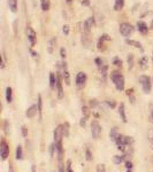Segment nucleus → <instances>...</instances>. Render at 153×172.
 <instances>
[{
  "mask_svg": "<svg viewBox=\"0 0 153 172\" xmlns=\"http://www.w3.org/2000/svg\"><path fill=\"white\" fill-rule=\"evenodd\" d=\"M111 80L114 84L115 88L118 91H123L124 90V85H126V80L124 77L121 72L119 71H112L111 72Z\"/></svg>",
  "mask_w": 153,
  "mask_h": 172,
  "instance_id": "1",
  "label": "nucleus"
},
{
  "mask_svg": "<svg viewBox=\"0 0 153 172\" xmlns=\"http://www.w3.org/2000/svg\"><path fill=\"white\" fill-rule=\"evenodd\" d=\"M138 82L142 86V90L145 94H150L151 93V90H152V80H151V77L147 75H142L139 76L138 78Z\"/></svg>",
  "mask_w": 153,
  "mask_h": 172,
  "instance_id": "2",
  "label": "nucleus"
},
{
  "mask_svg": "<svg viewBox=\"0 0 153 172\" xmlns=\"http://www.w3.org/2000/svg\"><path fill=\"white\" fill-rule=\"evenodd\" d=\"M58 70H61L62 74V78L65 80L66 85H70V74L68 71V66H67V62L63 61V62H58L57 63Z\"/></svg>",
  "mask_w": 153,
  "mask_h": 172,
  "instance_id": "3",
  "label": "nucleus"
},
{
  "mask_svg": "<svg viewBox=\"0 0 153 172\" xmlns=\"http://www.w3.org/2000/svg\"><path fill=\"white\" fill-rule=\"evenodd\" d=\"M120 34H122L123 37H126V38H128L129 36H131V34H134V31H135V29H134V26L131 25L130 23H121L120 24Z\"/></svg>",
  "mask_w": 153,
  "mask_h": 172,
  "instance_id": "4",
  "label": "nucleus"
},
{
  "mask_svg": "<svg viewBox=\"0 0 153 172\" xmlns=\"http://www.w3.org/2000/svg\"><path fill=\"white\" fill-rule=\"evenodd\" d=\"M62 74L61 70H58L57 72V93L59 99H63L65 97V92H63V87H62Z\"/></svg>",
  "mask_w": 153,
  "mask_h": 172,
  "instance_id": "5",
  "label": "nucleus"
},
{
  "mask_svg": "<svg viewBox=\"0 0 153 172\" xmlns=\"http://www.w3.org/2000/svg\"><path fill=\"white\" fill-rule=\"evenodd\" d=\"M8 155H9V146L6 142V140L2 138L1 141H0V157H1V161H6L8 158Z\"/></svg>",
  "mask_w": 153,
  "mask_h": 172,
  "instance_id": "6",
  "label": "nucleus"
},
{
  "mask_svg": "<svg viewBox=\"0 0 153 172\" xmlns=\"http://www.w3.org/2000/svg\"><path fill=\"white\" fill-rule=\"evenodd\" d=\"M86 80H88V77H86V74L83 72V71H80L76 75V78H75V84H76L77 88L82 90L83 87L86 84Z\"/></svg>",
  "mask_w": 153,
  "mask_h": 172,
  "instance_id": "7",
  "label": "nucleus"
},
{
  "mask_svg": "<svg viewBox=\"0 0 153 172\" xmlns=\"http://www.w3.org/2000/svg\"><path fill=\"white\" fill-rule=\"evenodd\" d=\"M91 134L93 139H98L101 134V125L98 123V120L91 122Z\"/></svg>",
  "mask_w": 153,
  "mask_h": 172,
  "instance_id": "8",
  "label": "nucleus"
},
{
  "mask_svg": "<svg viewBox=\"0 0 153 172\" xmlns=\"http://www.w3.org/2000/svg\"><path fill=\"white\" fill-rule=\"evenodd\" d=\"M111 40V37L108 36L107 34H104L103 36H100L99 40H98V44H97V48L99 51H105L106 47H105V41Z\"/></svg>",
  "mask_w": 153,
  "mask_h": 172,
  "instance_id": "9",
  "label": "nucleus"
},
{
  "mask_svg": "<svg viewBox=\"0 0 153 172\" xmlns=\"http://www.w3.org/2000/svg\"><path fill=\"white\" fill-rule=\"evenodd\" d=\"M27 36H28V40H29V43H30V45L35 46V44H36V39H37V34H36L35 30L31 28V26H28Z\"/></svg>",
  "mask_w": 153,
  "mask_h": 172,
  "instance_id": "10",
  "label": "nucleus"
},
{
  "mask_svg": "<svg viewBox=\"0 0 153 172\" xmlns=\"http://www.w3.org/2000/svg\"><path fill=\"white\" fill-rule=\"evenodd\" d=\"M95 24H96V20H95V17H89V19L85 20L84 22V32L85 34H89L90 31H91V29L95 26Z\"/></svg>",
  "mask_w": 153,
  "mask_h": 172,
  "instance_id": "11",
  "label": "nucleus"
},
{
  "mask_svg": "<svg viewBox=\"0 0 153 172\" xmlns=\"http://www.w3.org/2000/svg\"><path fill=\"white\" fill-rule=\"evenodd\" d=\"M37 112H38V107H37V105H32L27 109L26 116H27L28 118H34V117L37 115Z\"/></svg>",
  "mask_w": 153,
  "mask_h": 172,
  "instance_id": "12",
  "label": "nucleus"
},
{
  "mask_svg": "<svg viewBox=\"0 0 153 172\" xmlns=\"http://www.w3.org/2000/svg\"><path fill=\"white\" fill-rule=\"evenodd\" d=\"M116 147H120V146H127L128 147V137L127 135H122V134H119L118 139H116Z\"/></svg>",
  "mask_w": 153,
  "mask_h": 172,
  "instance_id": "13",
  "label": "nucleus"
},
{
  "mask_svg": "<svg viewBox=\"0 0 153 172\" xmlns=\"http://www.w3.org/2000/svg\"><path fill=\"white\" fill-rule=\"evenodd\" d=\"M137 29L142 34H146L149 32V26H147V24L145 22H143V21H138L137 22Z\"/></svg>",
  "mask_w": 153,
  "mask_h": 172,
  "instance_id": "14",
  "label": "nucleus"
},
{
  "mask_svg": "<svg viewBox=\"0 0 153 172\" xmlns=\"http://www.w3.org/2000/svg\"><path fill=\"white\" fill-rule=\"evenodd\" d=\"M119 115L121 117V120H122L123 123H127V115H126V107H124V103H120L119 106Z\"/></svg>",
  "mask_w": 153,
  "mask_h": 172,
  "instance_id": "15",
  "label": "nucleus"
},
{
  "mask_svg": "<svg viewBox=\"0 0 153 172\" xmlns=\"http://www.w3.org/2000/svg\"><path fill=\"white\" fill-rule=\"evenodd\" d=\"M139 68L142 70H146L149 68V59H147V56H142L139 59Z\"/></svg>",
  "mask_w": 153,
  "mask_h": 172,
  "instance_id": "16",
  "label": "nucleus"
},
{
  "mask_svg": "<svg viewBox=\"0 0 153 172\" xmlns=\"http://www.w3.org/2000/svg\"><path fill=\"white\" fill-rule=\"evenodd\" d=\"M126 161H127L126 155H115V156L113 157V162H114L115 165L122 164L123 162H126Z\"/></svg>",
  "mask_w": 153,
  "mask_h": 172,
  "instance_id": "17",
  "label": "nucleus"
},
{
  "mask_svg": "<svg viewBox=\"0 0 153 172\" xmlns=\"http://www.w3.org/2000/svg\"><path fill=\"white\" fill-rule=\"evenodd\" d=\"M126 94H127V97H129V101H130L131 105H135V102H136V97H135L134 88H129V90H127Z\"/></svg>",
  "mask_w": 153,
  "mask_h": 172,
  "instance_id": "18",
  "label": "nucleus"
},
{
  "mask_svg": "<svg viewBox=\"0 0 153 172\" xmlns=\"http://www.w3.org/2000/svg\"><path fill=\"white\" fill-rule=\"evenodd\" d=\"M126 43L128 45L132 46V47H136V48H139L141 51L143 52V47H142V44L137 40H132V39H126Z\"/></svg>",
  "mask_w": 153,
  "mask_h": 172,
  "instance_id": "19",
  "label": "nucleus"
},
{
  "mask_svg": "<svg viewBox=\"0 0 153 172\" xmlns=\"http://www.w3.org/2000/svg\"><path fill=\"white\" fill-rule=\"evenodd\" d=\"M119 130H118V127L115 126L113 127L111 131H109V138H111L112 141H116V139H118V137H119Z\"/></svg>",
  "mask_w": 153,
  "mask_h": 172,
  "instance_id": "20",
  "label": "nucleus"
},
{
  "mask_svg": "<svg viewBox=\"0 0 153 172\" xmlns=\"http://www.w3.org/2000/svg\"><path fill=\"white\" fill-rule=\"evenodd\" d=\"M50 87L54 90L57 87V75H54V72H50Z\"/></svg>",
  "mask_w": 153,
  "mask_h": 172,
  "instance_id": "21",
  "label": "nucleus"
},
{
  "mask_svg": "<svg viewBox=\"0 0 153 172\" xmlns=\"http://www.w3.org/2000/svg\"><path fill=\"white\" fill-rule=\"evenodd\" d=\"M40 7H42V11H50L51 1H50V0H40Z\"/></svg>",
  "mask_w": 153,
  "mask_h": 172,
  "instance_id": "22",
  "label": "nucleus"
},
{
  "mask_svg": "<svg viewBox=\"0 0 153 172\" xmlns=\"http://www.w3.org/2000/svg\"><path fill=\"white\" fill-rule=\"evenodd\" d=\"M8 6L12 13H16L17 11V0H8Z\"/></svg>",
  "mask_w": 153,
  "mask_h": 172,
  "instance_id": "23",
  "label": "nucleus"
},
{
  "mask_svg": "<svg viewBox=\"0 0 153 172\" xmlns=\"http://www.w3.org/2000/svg\"><path fill=\"white\" fill-rule=\"evenodd\" d=\"M15 158L17 160V161H22L23 160V149H22V146H20V145L16 147Z\"/></svg>",
  "mask_w": 153,
  "mask_h": 172,
  "instance_id": "24",
  "label": "nucleus"
},
{
  "mask_svg": "<svg viewBox=\"0 0 153 172\" xmlns=\"http://www.w3.org/2000/svg\"><path fill=\"white\" fill-rule=\"evenodd\" d=\"M124 7V0H115L114 1V11H119Z\"/></svg>",
  "mask_w": 153,
  "mask_h": 172,
  "instance_id": "25",
  "label": "nucleus"
},
{
  "mask_svg": "<svg viewBox=\"0 0 153 172\" xmlns=\"http://www.w3.org/2000/svg\"><path fill=\"white\" fill-rule=\"evenodd\" d=\"M6 101L8 103H11L13 101V90H12V87H9V86L6 88Z\"/></svg>",
  "mask_w": 153,
  "mask_h": 172,
  "instance_id": "26",
  "label": "nucleus"
},
{
  "mask_svg": "<svg viewBox=\"0 0 153 172\" xmlns=\"http://www.w3.org/2000/svg\"><path fill=\"white\" fill-rule=\"evenodd\" d=\"M127 62H128V68L129 70H131L134 68V63H135V56L134 54H129L128 57H127Z\"/></svg>",
  "mask_w": 153,
  "mask_h": 172,
  "instance_id": "27",
  "label": "nucleus"
},
{
  "mask_svg": "<svg viewBox=\"0 0 153 172\" xmlns=\"http://www.w3.org/2000/svg\"><path fill=\"white\" fill-rule=\"evenodd\" d=\"M37 107H38V115L39 118H42V112H43V99L42 95H38V100H37Z\"/></svg>",
  "mask_w": 153,
  "mask_h": 172,
  "instance_id": "28",
  "label": "nucleus"
},
{
  "mask_svg": "<svg viewBox=\"0 0 153 172\" xmlns=\"http://www.w3.org/2000/svg\"><path fill=\"white\" fill-rule=\"evenodd\" d=\"M82 44H83V46H85L86 48H89V47H90V46L92 45V41L90 40V38H89V36L84 34V36L82 37Z\"/></svg>",
  "mask_w": 153,
  "mask_h": 172,
  "instance_id": "29",
  "label": "nucleus"
},
{
  "mask_svg": "<svg viewBox=\"0 0 153 172\" xmlns=\"http://www.w3.org/2000/svg\"><path fill=\"white\" fill-rule=\"evenodd\" d=\"M147 140L150 142V146L153 149V127H150L147 130Z\"/></svg>",
  "mask_w": 153,
  "mask_h": 172,
  "instance_id": "30",
  "label": "nucleus"
},
{
  "mask_svg": "<svg viewBox=\"0 0 153 172\" xmlns=\"http://www.w3.org/2000/svg\"><path fill=\"white\" fill-rule=\"evenodd\" d=\"M113 64H114L116 68H120V69L123 67V62H122V60L120 59L119 56H115L114 59H113Z\"/></svg>",
  "mask_w": 153,
  "mask_h": 172,
  "instance_id": "31",
  "label": "nucleus"
},
{
  "mask_svg": "<svg viewBox=\"0 0 153 172\" xmlns=\"http://www.w3.org/2000/svg\"><path fill=\"white\" fill-rule=\"evenodd\" d=\"M95 63H96L97 68H98L99 70L104 67V66H106V64H105V60L101 59V57H97L96 60H95Z\"/></svg>",
  "mask_w": 153,
  "mask_h": 172,
  "instance_id": "32",
  "label": "nucleus"
},
{
  "mask_svg": "<svg viewBox=\"0 0 153 172\" xmlns=\"http://www.w3.org/2000/svg\"><path fill=\"white\" fill-rule=\"evenodd\" d=\"M90 107H88V106H83L82 107V114H83V116L86 117V118H89L90 117V114H91V111H90Z\"/></svg>",
  "mask_w": 153,
  "mask_h": 172,
  "instance_id": "33",
  "label": "nucleus"
},
{
  "mask_svg": "<svg viewBox=\"0 0 153 172\" xmlns=\"http://www.w3.org/2000/svg\"><path fill=\"white\" fill-rule=\"evenodd\" d=\"M62 129H63V135L69 137V124L67 122L65 124H62Z\"/></svg>",
  "mask_w": 153,
  "mask_h": 172,
  "instance_id": "34",
  "label": "nucleus"
},
{
  "mask_svg": "<svg viewBox=\"0 0 153 172\" xmlns=\"http://www.w3.org/2000/svg\"><path fill=\"white\" fill-rule=\"evenodd\" d=\"M99 106V102L97 101L96 99H92V100H90V103H89V107L91 109H95V108H97Z\"/></svg>",
  "mask_w": 153,
  "mask_h": 172,
  "instance_id": "35",
  "label": "nucleus"
},
{
  "mask_svg": "<svg viewBox=\"0 0 153 172\" xmlns=\"http://www.w3.org/2000/svg\"><path fill=\"white\" fill-rule=\"evenodd\" d=\"M85 158H86V161H92V160H93V156H92L91 150L89 149V148L85 149Z\"/></svg>",
  "mask_w": 153,
  "mask_h": 172,
  "instance_id": "36",
  "label": "nucleus"
},
{
  "mask_svg": "<svg viewBox=\"0 0 153 172\" xmlns=\"http://www.w3.org/2000/svg\"><path fill=\"white\" fill-rule=\"evenodd\" d=\"M105 103L109 107V108H112V109H114L115 107H116V102L114 101V100H109V99H107L106 101H105Z\"/></svg>",
  "mask_w": 153,
  "mask_h": 172,
  "instance_id": "37",
  "label": "nucleus"
},
{
  "mask_svg": "<svg viewBox=\"0 0 153 172\" xmlns=\"http://www.w3.org/2000/svg\"><path fill=\"white\" fill-rule=\"evenodd\" d=\"M107 70H108L107 64H106V66H104V67L100 69V74H101V76H103L104 78H106V76H107Z\"/></svg>",
  "mask_w": 153,
  "mask_h": 172,
  "instance_id": "38",
  "label": "nucleus"
},
{
  "mask_svg": "<svg viewBox=\"0 0 153 172\" xmlns=\"http://www.w3.org/2000/svg\"><path fill=\"white\" fill-rule=\"evenodd\" d=\"M57 43V39L55 38H53V39H51L50 40V46H49V52L52 53L53 52V47H54V44Z\"/></svg>",
  "mask_w": 153,
  "mask_h": 172,
  "instance_id": "39",
  "label": "nucleus"
},
{
  "mask_svg": "<svg viewBox=\"0 0 153 172\" xmlns=\"http://www.w3.org/2000/svg\"><path fill=\"white\" fill-rule=\"evenodd\" d=\"M96 172H106V168H105V164H98V165H97Z\"/></svg>",
  "mask_w": 153,
  "mask_h": 172,
  "instance_id": "40",
  "label": "nucleus"
},
{
  "mask_svg": "<svg viewBox=\"0 0 153 172\" xmlns=\"http://www.w3.org/2000/svg\"><path fill=\"white\" fill-rule=\"evenodd\" d=\"M58 172H66L65 171V164L62 161H59V165H58Z\"/></svg>",
  "mask_w": 153,
  "mask_h": 172,
  "instance_id": "41",
  "label": "nucleus"
},
{
  "mask_svg": "<svg viewBox=\"0 0 153 172\" xmlns=\"http://www.w3.org/2000/svg\"><path fill=\"white\" fill-rule=\"evenodd\" d=\"M54 152H57V149H55V145H54V142H53V143H51V146H50V156L51 157L54 156Z\"/></svg>",
  "mask_w": 153,
  "mask_h": 172,
  "instance_id": "42",
  "label": "nucleus"
},
{
  "mask_svg": "<svg viewBox=\"0 0 153 172\" xmlns=\"http://www.w3.org/2000/svg\"><path fill=\"white\" fill-rule=\"evenodd\" d=\"M21 131H22V135L24 137V138H27L28 137V127L26 126V125H23L22 127H21Z\"/></svg>",
  "mask_w": 153,
  "mask_h": 172,
  "instance_id": "43",
  "label": "nucleus"
},
{
  "mask_svg": "<svg viewBox=\"0 0 153 172\" xmlns=\"http://www.w3.org/2000/svg\"><path fill=\"white\" fill-rule=\"evenodd\" d=\"M86 120H88V118H86V117L82 116V118H81V120H80V126L85 127V125H86Z\"/></svg>",
  "mask_w": 153,
  "mask_h": 172,
  "instance_id": "44",
  "label": "nucleus"
},
{
  "mask_svg": "<svg viewBox=\"0 0 153 172\" xmlns=\"http://www.w3.org/2000/svg\"><path fill=\"white\" fill-rule=\"evenodd\" d=\"M9 123H8V120H5V123H4V131L6 134H8L9 133Z\"/></svg>",
  "mask_w": 153,
  "mask_h": 172,
  "instance_id": "45",
  "label": "nucleus"
},
{
  "mask_svg": "<svg viewBox=\"0 0 153 172\" xmlns=\"http://www.w3.org/2000/svg\"><path fill=\"white\" fill-rule=\"evenodd\" d=\"M66 172H74L72 169V162L67 161V165H66Z\"/></svg>",
  "mask_w": 153,
  "mask_h": 172,
  "instance_id": "46",
  "label": "nucleus"
},
{
  "mask_svg": "<svg viewBox=\"0 0 153 172\" xmlns=\"http://www.w3.org/2000/svg\"><path fill=\"white\" fill-rule=\"evenodd\" d=\"M124 164H126V169H131V170H132V168H134L132 162H131L130 160H127V161L124 162Z\"/></svg>",
  "mask_w": 153,
  "mask_h": 172,
  "instance_id": "47",
  "label": "nucleus"
},
{
  "mask_svg": "<svg viewBox=\"0 0 153 172\" xmlns=\"http://www.w3.org/2000/svg\"><path fill=\"white\" fill-rule=\"evenodd\" d=\"M62 32H63L66 36H68L69 34V26L67 25V24H65V25L62 26Z\"/></svg>",
  "mask_w": 153,
  "mask_h": 172,
  "instance_id": "48",
  "label": "nucleus"
},
{
  "mask_svg": "<svg viewBox=\"0 0 153 172\" xmlns=\"http://www.w3.org/2000/svg\"><path fill=\"white\" fill-rule=\"evenodd\" d=\"M66 54H67V52H66V49L63 48V47H62V48H60V56H61V59H63V60H65L66 59Z\"/></svg>",
  "mask_w": 153,
  "mask_h": 172,
  "instance_id": "49",
  "label": "nucleus"
},
{
  "mask_svg": "<svg viewBox=\"0 0 153 172\" xmlns=\"http://www.w3.org/2000/svg\"><path fill=\"white\" fill-rule=\"evenodd\" d=\"M150 120H151V123L153 124V105H151V110H150Z\"/></svg>",
  "mask_w": 153,
  "mask_h": 172,
  "instance_id": "50",
  "label": "nucleus"
},
{
  "mask_svg": "<svg viewBox=\"0 0 153 172\" xmlns=\"http://www.w3.org/2000/svg\"><path fill=\"white\" fill-rule=\"evenodd\" d=\"M81 4L83 5V6H86V7H88V6H90V0H82Z\"/></svg>",
  "mask_w": 153,
  "mask_h": 172,
  "instance_id": "51",
  "label": "nucleus"
},
{
  "mask_svg": "<svg viewBox=\"0 0 153 172\" xmlns=\"http://www.w3.org/2000/svg\"><path fill=\"white\" fill-rule=\"evenodd\" d=\"M30 53L32 54V56H34L35 59H38V53H36L35 51H32V49H30Z\"/></svg>",
  "mask_w": 153,
  "mask_h": 172,
  "instance_id": "52",
  "label": "nucleus"
},
{
  "mask_svg": "<svg viewBox=\"0 0 153 172\" xmlns=\"http://www.w3.org/2000/svg\"><path fill=\"white\" fill-rule=\"evenodd\" d=\"M31 172H36V168H35V165L31 166Z\"/></svg>",
  "mask_w": 153,
  "mask_h": 172,
  "instance_id": "53",
  "label": "nucleus"
},
{
  "mask_svg": "<svg viewBox=\"0 0 153 172\" xmlns=\"http://www.w3.org/2000/svg\"><path fill=\"white\" fill-rule=\"evenodd\" d=\"M8 172H14V171H13V168H12V165H9V171H8Z\"/></svg>",
  "mask_w": 153,
  "mask_h": 172,
  "instance_id": "54",
  "label": "nucleus"
},
{
  "mask_svg": "<svg viewBox=\"0 0 153 172\" xmlns=\"http://www.w3.org/2000/svg\"><path fill=\"white\" fill-rule=\"evenodd\" d=\"M66 2H68V4H72V2H73V0H66Z\"/></svg>",
  "mask_w": 153,
  "mask_h": 172,
  "instance_id": "55",
  "label": "nucleus"
},
{
  "mask_svg": "<svg viewBox=\"0 0 153 172\" xmlns=\"http://www.w3.org/2000/svg\"><path fill=\"white\" fill-rule=\"evenodd\" d=\"M127 172H132V170L131 169H127Z\"/></svg>",
  "mask_w": 153,
  "mask_h": 172,
  "instance_id": "56",
  "label": "nucleus"
},
{
  "mask_svg": "<svg viewBox=\"0 0 153 172\" xmlns=\"http://www.w3.org/2000/svg\"><path fill=\"white\" fill-rule=\"evenodd\" d=\"M151 29L153 30V20H152V22H151Z\"/></svg>",
  "mask_w": 153,
  "mask_h": 172,
  "instance_id": "57",
  "label": "nucleus"
},
{
  "mask_svg": "<svg viewBox=\"0 0 153 172\" xmlns=\"http://www.w3.org/2000/svg\"><path fill=\"white\" fill-rule=\"evenodd\" d=\"M151 162H152V164H153V156H152V158H151Z\"/></svg>",
  "mask_w": 153,
  "mask_h": 172,
  "instance_id": "58",
  "label": "nucleus"
},
{
  "mask_svg": "<svg viewBox=\"0 0 153 172\" xmlns=\"http://www.w3.org/2000/svg\"><path fill=\"white\" fill-rule=\"evenodd\" d=\"M152 54H153V53H152ZM152 61H153V55H152Z\"/></svg>",
  "mask_w": 153,
  "mask_h": 172,
  "instance_id": "59",
  "label": "nucleus"
}]
</instances>
